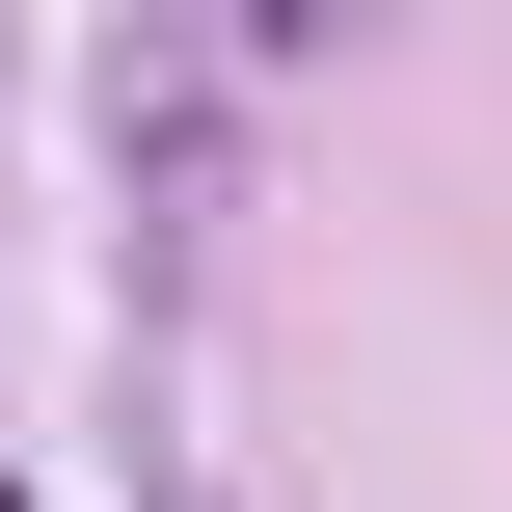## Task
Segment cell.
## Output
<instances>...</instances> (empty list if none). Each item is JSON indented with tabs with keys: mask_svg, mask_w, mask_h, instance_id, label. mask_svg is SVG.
<instances>
[{
	"mask_svg": "<svg viewBox=\"0 0 512 512\" xmlns=\"http://www.w3.org/2000/svg\"><path fill=\"white\" fill-rule=\"evenodd\" d=\"M0 512H27V486H0Z\"/></svg>",
	"mask_w": 512,
	"mask_h": 512,
	"instance_id": "6da1fadb",
	"label": "cell"
}]
</instances>
